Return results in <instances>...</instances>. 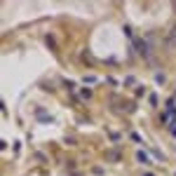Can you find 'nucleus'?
<instances>
[{
  "instance_id": "7ed1b4c3",
  "label": "nucleus",
  "mask_w": 176,
  "mask_h": 176,
  "mask_svg": "<svg viewBox=\"0 0 176 176\" xmlns=\"http://www.w3.org/2000/svg\"><path fill=\"white\" fill-rule=\"evenodd\" d=\"M78 96H80V99H89L92 92H89V89H80V92H78Z\"/></svg>"
},
{
  "instance_id": "6e6552de",
  "label": "nucleus",
  "mask_w": 176,
  "mask_h": 176,
  "mask_svg": "<svg viewBox=\"0 0 176 176\" xmlns=\"http://www.w3.org/2000/svg\"><path fill=\"white\" fill-rule=\"evenodd\" d=\"M141 176H153V174H148V171H146V174H141Z\"/></svg>"
},
{
  "instance_id": "0eeeda50",
  "label": "nucleus",
  "mask_w": 176,
  "mask_h": 176,
  "mask_svg": "<svg viewBox=\"0 0 176 176\" xmlns=\"http://www.w3.org/2000/svg\"><path fill=\"white\" fill-rule=\"evenodd\" d=\"M171 136H176V124H174V127H171Z\"/></svg>"
},
{
  "instance_id": "f257e3e1",
  "label": "nucleus",
  "mask_w": 176,
  "mask_h": 176,
  "mask_svg": "<svg viewBox=\"0 0 176 176\" xmlns=\"http://www.w3.org/2000/svg\"><path fill=\"white\" fill-rule=\"evenodd\" d=\"M134 45H136V49H139L143 56H148V45H146V40H134Z\"/></svg>"
},
{
  "instance_id": "20e7f679",
  "label": "nucleus",
  "mask_w": 176,
  "mask_h": 176,
  "mask_svg": "<svg viewBox=\"0 0 176 176\" xmlns=\"http://www.w3.org/2000/svg\"><path fill=\"white\" fill-rule=\"evenodd\" d=\"M155 82L157 85H165V73H155Z\"/></svg>"
},
{
  "instance_id": "39448f33",
  "label": "nucleus",
  "mask_w": 176,
  "mask_h": 176,
  "mask_svg": "<svg viewBox=\"0 0 176 176\" xmlns=\"http://www.w3.org/2000/svg\"><path fill=\"white\" fill-rule=\"evenodd\" d=\"M92 174H94V176H103V174H106V171H103L101 167H94V169H92Z\"/></svg>"
},
{
  "instance_id": "423d86ee",
  "label": "nucleus",
  "mask_w": 176,
  "mask_h": 176,
  "mask_svg": "<svg viewBox=\"0 0 176 176\" xmlns=\"http://www.w3.org/2000/svg\"><path fill=\"white\" fill-rule=\"evenodd\" d=\"M85 80H87V85H94V82H96V78H94V75H87Z\"/></svg>"
},
{
  "instance_id": "f03ea898",
  "label": "nucleus",
  "mask_w": 176,
  "mask_h": 176,
  "mask_svg": "<svg viewBox=\"0 0 176 176\" xmlns=\"http://www.w3.org/2000/svg\"><path fill=\"white\" fill-rule=\"evenodd\" d=\"M136 157H139V162H143V165H148V162H150V157L146 155V150H139V153H136Z\"/></svg>"
}]
</instances>
